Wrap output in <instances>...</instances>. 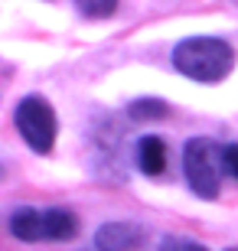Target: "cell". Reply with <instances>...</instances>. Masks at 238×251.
I'll return each mask as SVG.
<instances>
[{"instance_id":"obj_6","label":"cell","mask_w":238,"mask_h":251,"mask_svg":"<svg viewBox=\"0 0 238 251\" xmlns=\"http://www.w3.org/2000/svg\"><path fill=\"white\" fill-rule=\"evenodd\" d=\"M137 163H140V170H144L147 176H160L166 170V144L160 137H140V144H137Z\"/></svg>"},{"instance_id":"obj_1","label":"cell","mask_w":238,"mask_h":251,"mask_svg":"<svg viewBox=\"0 0 238 251\" xmlns=\"http://www.w3.org/2000/svg\"><path fill=\"white\" fill-rule=\"evenodd\" d=\"M173 65L196 82H222L235 65V52L225 39L192 36L173 49Z\"/></svg>"},{"instance_id":"obj_7","label":"cell","mask_w":238,"mask_h":251,"mask_svg":"<svg viewBox=\"0 0 238 251\" xmlns=\"http://www.w3.org/2000/svg\"><path fill=\"white\" fill-rule=\"evenodd\" d=\"M10 232L17 235L20 242H43V212L39 209H17L10 215Z\"/></svg>"},{"instance_id":"obj_2","label":"cell","mask_w":238,"mask_h":251,"mask_svg":"<svg viewBox=\"0 0 238 251\" xmlns=\"http://www.w3.org/2000/svg\"><path fill=\"white\" fill-rule=\"evenodd\" d=\"M222 150L225 147H219L209 137H192L183 150L186 179H189V189L199 199H215L219 196V179H222V170H225Z\"/></svg>"},{"instance_id":"obj_3","label":"cell","mask_w":238,"mask_h":251,"mask_svg":"<svg viewBox=\"0 0 238 251\" xmlns=\"http://www.w3.org/2000/svg\"><path fill=\"white\" fill-rule=\"evenodd\" d=\"M13 118H17V130L23 134V140H26L36 153H49V150H53L59 124H55V111L49 108L46 98H39V95L23 98V101L17 104V114H13Z\"/></svg>"},{"instance_id":"obj_5","label":"cell","mask_w":238,"mask_h":251,"mask_svg":"<svg viewBox=\"0 0 238 251\" xmlns=\"http://www.w3.org/2000/svg\"><path fill=\"white\" fill-rule=\"evenodd\" d=\"M79 232V222L69 209H46L43 212V235L49 242H69Z\"/></svg>"},{"instance_id":"obj_10","label":"cell","mask_w":238,"mask_h":251,"mask_svg":"<svg viewBox=\"0 0 238 251\" xmlns=\"http://www.w3.org/2000/svg\"><path fill=\"white\" fill-rule=\"evenodd\" d=\"M157 251H206V248L196 245V242H189V238H163Z\"/></svg>"},{"instance_id":"obj_9","label":"cell","mask_w":238,"mask_h":251,"mask_svg":"<svg viewBox=\"0 0 238 251\" xmlns=\"http://www.w3.org/2000/svg\"><path fill=\"white\" fill-rule=\"evenodd\" d=\"M75 7L88 20H105L118 10V0H75Z\"/></svg>"},{"instance_id":"obj_12","label":"cell","mask_w":238,"mask_h":251,"mask_svg":"<svg viewBox=\"0 0 238 251\" xmlns=\"http://www.w3.org/2000/svg\"><path fill=\"white\" fill-rule=\"evenodd\" d=\"M232 251H235V248H232Z\"/></svg>"},{"instance_id":"obj_4","label":"cell","mask_w":238,"mask_h":251,"mask_svg":"<svg viewBox=\"0 0 238 251\" xmlns=\"http://www.w3.org/2000/svg\"><path fill=\"white\" fill-rule=\"evenodd\" d=\"M144 232L131 222H108L95 232V248L98 251H131L137 248Z\"/></svg>"},{"instance_id":"obj_8","label":"cell","mask_w":238,"mask_h":251,"mask_svg":"<svg viewBox=\"0 0 238 251\" xmlns=\"http://www.w3.org/2000/svg\"><path fill=\"white\" fill-rule=\"evenodd\" d=\"M131 121H157L166 114V101H157V98H140L128 108Z\"/></svg>"},{"instance_id":"obj_11","label":"cell","mask_w":238,"mask_h":251,"mask_svg":"<svg viewBox=\"0 0 238 251\" xmlns=\"http://www.w3.org/2000/svg\"><path fill=\"white\" fill-rule=\"evenodd\" d=\"M222 160H225V173H232V176L238 179V144H225Z\"/></svg>"}]
</instances>
